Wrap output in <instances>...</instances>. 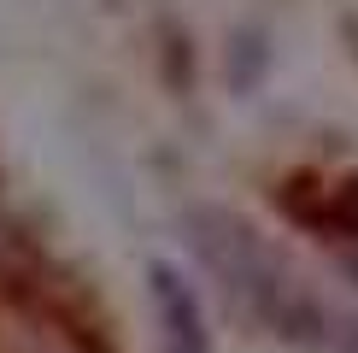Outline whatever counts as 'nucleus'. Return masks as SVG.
Instances as JSON below:
<instances>
[{"mask_svg":"<svg viewBox=\"0 0 358 353\" xmlns=\"http://www.w3.org/2000/svg\"><path fill=\"white\" fill-rule=\"evenodd\" d=\"M147 289H153V306H159V330H165V353H212V335H206V318H200V300L171 265H153L147 271Z\"/></svg>","mask_w":358,"mask_h":353,"instance_id":"2","label":"nucleus"},{"mask_svg":"<svg viewBox=\"0 0 358 353\" xmlns=\"http://www.w3.org/2000/svg\"><path fill=\"white\" fill-rule=\"evenodd\" d=\"M329 224L347 230V235H358V176H352V183H341L335 195H329Z\"/></svg>","mask_w":358,"mask_h":353,"instance_id":"3","label":"nucleus"},{"mask_svg":"<svg viewBox=\"0 0 358 353\" xmlns=\"http://www.w3.org/2000/svg\"><path fill=\"white\" fill-rule=\"evenodd\" d=\"M335 353H358V318H341V330H335Z\"/></svg>","mask_w":358,"mask_h":353,"instance_id":"4","label":"nucleus"},{"mask_svg":"<svg viewBox=\"0 0 358 353\" xmlns=\"http://www.w3.org/2000/svg\"><path fill=\"white\" fill-rule=\"evenodd\" d=\"M188 235L200 247V259L217 271L223 294H229L241 312H252L259 324H271L288 342H317L323 312L311 306V294L282 271V259L259 242V230L241 224L235 212H217V206H194L188 212Z\"/></svg>","mask_w":358,"mask_h":353,"instance_id":"1","label":"nucleus"}]
</instances>
